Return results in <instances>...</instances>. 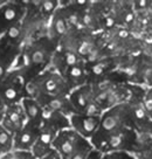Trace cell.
Segmentation results:
<instances>
[{
  "label": "cell",
  "mask_w": 152,
  "mask_h": 159,
  "mask_svg": "<svg viewBox=\"0 0 152 159\" xmlns=\"http://www.w3.org/2000/svg\"><path fill=\"white\" fill-rule=\"evenodd\" d=\"M53 30L56 35H63L67 33V20L61 13H58L55 15L53 21Z\"/></svg>",
  "instance_id": "obj_12"
},
{
  "label": "cell",
  "mask_w": 152,
  "mask_h": 159,
  "mask_svg": "<svg viewBox=\"0 0 152 159\" xmlns=\"http://www.w3.org/2000/svg\"><path fill=\"white\" fill-rule=\"evenodd\" d=\"M58 134V131L48 125H42L40 130L38 140L32 149V153L36 159H42L53 150V142Z\"/></svg>",
  "instance_id": "obj_4"
},
{
  "label": "cell",
  "mask_w": 152,
  "mask_h": 159,
  "mask_svg": "<svg viewBox=\"0 0 152 159\" xmlns=\"http://www.w3.org/2000/svg\"><path fill=\"white\" fill-rule=\"evenodd\" d=\"M77 62H79V57H77V55L75 54L74 52L68 50V52L64 54V63L68 66L69 68H70V67H74V66H76L77 65Z\"/></svg>",
  "instance_id": "obj_18"
},
{
  "label": "cell",
  "mask_w": 152,
  "mask_h": 159,
  "mask_svg": "<svg viewBox=\"0 0 152 159\" xmlns=\"http://www.w3.org/2000/svg\"><path fill=\"white\" fill-rule=\"evenodd\" d=\"M7 35H8V38H10L11 40L18 39L20 35L19 26H12V27H10V30H8V32H7Z\"/></svg>",
  "instance_id": "obj_24"
},
{
  "label": "cell",
  "mask_w": 152,
  "mask_h": 159,
  "mask_svg": "<svg viewBox=\"0 0 152 159\" xmlns=\"http://www.w3.org/2000/svg\"><path fill=\"white\" fill-rule=\"evenodd\" d=\"M90 102H91V98H90L88 88H81V89L75 90L70 96V103L73 104L74 109L76 110L77 114H82Z\"/></svg>",
  "instance_id": "obj_9"
},
{
  "label": "cell",
  "mask_w": 152,
  "mask_h": 159,
  "mask_svg": "<svg viewBox=\"0 0 152 159\" xmlns=\"http://www.w3.org/2000/svg\"><path fill=\"white\" fill-rule=\"evenodd\" d=\"M0 120H1V114H0Z\"/></svg>",
  "instance_id": "obj_34"
},
{
  "label": "cell",
  "mask_w": 152,
  "mask_h": 159,
  "mask_svg": "<svg viewBox=\"0 0 152 159\" xmlns=\"http://www.w3.org/2000/svg\"><path fill=\"white\" fill-rule=\"evenodd\" d=\"M62 85H63V82L61 77H59L58 75H52L50 77L46 80L44 84V90L49 94L50 96H61V91H62Z\"/></svg>",
  "instance_id": "obj_11"
},
{
  "label": "cell",
  "mask_w": 152,
  "mask_h": 159,
  "mask_svg": "<svg viewBox=\"0 0 152 159\" xmlns=\"http://www.w3.org/2000/svg\"><path fill=\"white\" fill-rule=\"evenodd\" d=\"M113 24H115V19H113V18L108 16V18L105 19V26H107V27H113Z\"/></svg>",
  "instance_id": "obj_29"
},
{
  "label": "cell",
  "mask_w": 152,
  "mask_h": 159,
  "mask_svg": "<svg viewBox=\"0 0 152 159\" xmlns=\"http://www.w3.org/2000/svg\"><path fill=\"white\" fill-rule=\"evenodd\" d=\"M42 159H61V156H60V153L56 151V150L53 149L47 156H46V157H44Z\"/></svg>",
  "instance_id": "obj_26"
},
{
  "label": "cell",
  "mask_w": 152,
  "mask_h": 159,
  "mask_svg": "<svg viewBox=\"0 0 152 159\" xmlns=\"http://www.w3.org/2000/svg\"><path fill=\"white\" fill-rule=\"evenodd\" d=\"M135 158L136 159H152V146L146 150H143L139 152H136Z\"/></svg>",
  "instance_id": "obj_22"
},
{
  "label": "cell",
  "mask_w": 152,
  "mask_h": 159,
  "mask_svg": "<svg viewBox=\"0 0 152 159\" xmlns=\"http://www.w3.org/2000/svg\"><path fill=\"white\" fill-rule=\"evenodd\" d=\"M88 159H102L101 152H99V151H96V150H93L91 153L89 154Z\"/></svg>",
  "instance_id": "obj_28"
},
{
  "label": "cell",
  "mask_w": 152,
  "mask_h": 159,
  "mask_svg": "<svg viewBox=\"0 0 152 159\" xmlns=\"http://www.w3.org/2000/svg\"><path fill=\"white\" fill-rule=\"evenodd\" d=\"M68 76L70 80H75V81L81 80L83 77V69H82V67L79 65L70 67L68 70Z\"/></svg>",
  "instance_id": "obj_15"
},
{
  "label": "cell",
  "mask_w": 152,
  "mask_h": 159,
  "mask_svg": "<svg viewBox=\"0 0 152 159\" xmlns=\"http://www.w3.org/2000/svg\"><path fill=\"white\" fill-rule=\"evenodd\" d=\"M0 145L2 148H6V149H8L12 145V138H11L10 132L4 128L0 130Z\"/></svg>",
  "instance_id": "obj_16"
},
{
  "label": "cell",
  "mask_w": 152,
  "mask_h": 159,
  "mask_svg": "<svg viewBox=\"0 0 152 159\" xmlns=\"http://www.w3.org/2000/svg\"><path fill=\"white\" fill-rule=\"evenodd\" d=\"M25 111H20L16 108H8L6 116L2 120V126L4 129L7 130L10 134H16L20 130L24 129L26 123V117H25Z\"/></svg>",
  "instance_id": "obj_6"
},
{
  "label": "cell",
  "mask_w": 152,
  "mask_h": 159,
  "mask_svg": "<svg viewBox=\"0 0 152 159\" xmlns=\"http://www.w3.org/2000/svg\"><path fill=\"white\" fill-rule=\"evenodd\" d=\"M93 71H94V74H96V75L102 74V73L104 71V66L102 65V63H98V65L94 66Z\"/></svg>",
  "instance_id": "obj_27"
},
{
  "label": "cell",
  "mask_w": 152,
  "mask_h": 159,
  "mask_svg": "<svg viewBox=\"0 0 152 159\" xmlns=\"http://www.w3.org/2000/svg\"><path fill=\"white\" fill-rule=\"evenodd\" d=\"M22 109L25 111L27 123L42 128L44 118H42V107L38 101L33 98H25L22 101Z\"/></svg>",
  "instance_id": "obj_7"
},
{
  "label": "cell",
  "mask_w": 152,
  "mask_h": 159,
  "mask_svg": "<svg viewBox=\"0 0 152 159\" xmlns=\"http://www.w3.org/2000/svg\"><path fill=\"white\" fill-rule=\"evenodd\" d=\"M14 159H36L32 151H16L14 152Z\"/></svg>",
  "instance_id": "obj_21"
},
{
  "label": "cell",
  "mask_w": 152,
  "mask_h": 159,
  "mask_svg": "<svg viewBox=\"0 0 152 159\" xmlns=\"http://www.w3.org/2000/svg\"><path fill=\"white\" fill-rule=\"evenodd\" d=\"M133 129V120L129 103L115 105L101 116V124L97 132L93 136L94 140H99L123 129ZM135 130V129H133Z\"/></svg>",
  "instance_id": "obj_1"
},
{
  "label": "cell",
  "mask_w": 152,
  "mask_h": 159,
  "mask_svg": "<svg viewBox=\"0 0 152 159\" xmlns=\"http://www.w3.org/2000/svg\"><path fill=\"white\" fill-rule=\"evenodd\" d=\"M80 138L81 136L75 130H61L53 142V149L59 152L61 159H70Z\"/></svg>",
  "instance_id": "obj_2"
},
{
  "label": "cell",
  "mask_w": 152,
  "mask_h": 159,
  "mask_svg": "<svg viewBox=\"0 0 152 159\" xmlns=\"http://www.w3.org/2000/svg\"><path fill=\"white\" fill-rule=\"evenodd\" d=\"M56 7V1H53V0H46V1H42V5H41V8H42V12L46 13V14H50L53 13Z\"/></svg>",
  "instance_id": "obj_20"
},
{
  "label": "cell",
  "mask_w": 152,
  "mask_h": 159,
  "mask_svg": "<svg viewBox=\"0 0 152 159\" xmlns=\"http://www.w3.org/2000/svg\"><path fill=\"white\" fill-rule=\"evenodd\" d=\"M93 150V145L81 136V138L79 139L70 159H88L89 154L91 153Z\"/></svg>",
  "instance_id": "obj_10"
},
{
  "label": "cell",
  "mask_w": 152,
  "mask_h": 159,
  "mask_svg": "<svg viewBox=\"0 0 152 159\" xmlns=\"http://www.w3.org/2000/svg\"><path fill=\"white\" fill-rule=\"evenodd\" d=\"M16 15H18V13H16V10H15L14 7H8L4 12V18L7 21H13L16 18Z\"/></svg>",
  "instance_id": "obj_23"
},
{
  "label": "cell",
  "mask_w": 152,
  "mask_h": 159,
  "mask_svg": "<svg viewBox=\"0 0 152 159\" xmlns=\"http://www.w3.org/2000/svg\"><path fill=\"white\" fill-rule=\"evenodd\" d=\"M81 21L84 26H91L93 25V16L89 14V13H84L81 18Z\"/></svg>",
  "instance_id": "obj_25"
},
{
  "label": "cell",
  "mask_w": 152,
  "mask_h": 159,
  "mask_svg": "<svg viewBox=\"0 0 152 159\" xmlns=\"http://www.w3.org/2000/svg\"><path fill=\"white\" fill-rule=\"evenodd\" d=\"M40 130L41 128L27 123L24 126V129L15 134L14 144H13L14 149L16 151H32L35 142L39 138Z\"/></svg>",
  "instance_id": "obj_5"
},
{
  "label": "cell",
  "mask_w": 152,
  "mask_h": 159,
  "mask_svg": "<svg viewBox=\"0 0 152 159\" xmlns=\"http://www.w3.org/2000/svg\"><path fill=\"white\" fill-rule=\"evenodd\" d=\"M18 96H19V93H18V90L15 89L14 87H7V88L4 89V98L6 101H8V102L15 101L18 98Z\"/></svg>",
  "instance_id": "obj_17"
},
{
  "label": "cell",
  "mask_w": 152,
  "mask_h": 159,
  "mask_svg": "<svg viewBox=\"0 0 152 159\" xmlns=\"http://www.w3.org/2000/svg\"><path fill=\"white\" fill-rule=\"evenodd\" d=\"M102 159H136L135 156L127 152V151H117V152H110L104 154Z\"/></svg>",
  "instance_id": "obj_14"
},
{
  "label": "cell",
  "mask_w": 152,
  "mask_h": 159,
  "mask_svg": "<svg viewBox=\"0 0 152 159\" xmlns=\"http://www.w3.org/2000/svg\"><path fill=\"white\" fill-rule=\"evenodd\" d=\"M30 63L33 65H42L46 60V52L42 48H35L33 49L32 54H30Z\"/></svg>",
  "instance_id": "obj_13"
},
{
  "label": "cell",
  "mask_w": 152,
  "mask_h": 159,
  "mask_svg": "<svg viewBox=\"0 0 152 159\" xmlns=\"http://www.w3.org/2000/svg\"><path fill=\"white\" fill-rule=\"evenodd\" d=\"M2 74H4V68H2V66H0V77L2 76Z\"/></svg>",
  "instance_id": "obj_32"
},
{
  "label": "cell",
  "mask_w": 152,
  "mask_h": 159,
  "mask_svg": "<svg viewBox=\"0 0 152 159\" xmlns=\"http://www.w3.org/2000/svg\"><path fill=\"white\" fill-rule=\"evenodd\" d=\"M0 108H1V97H0Z\"/></svg>",
  "instance_id": "obj_33"
},
{
  "label": "cell",
  "mask_w": 152,
  "mask_h": 159,
  "mask_svg": "<svg viewBox=\"0 0 152 159\" xmlns=\"http://www.w3.org/2000/svg\"><path fill=\"white\" fill-rule=\"evenodd\" d=\"M70 125L83 138L93 137L97 132L101 124V116H87L83 114H74L70 116Z\"/></svg>",
  "instance_id": "obj_3"
},
{
  "label": "cell",
  "mask_w": 152,
  "mask_h": 159,
  "mask_svg": "<svg viewBox=\"0 0 152 159\" xmlns=\"http://www.w3.org/2000/svg\"><path fill=\"white\" fill-rule=\"evenodd\" d=\"M136 4H138V8H145V7H149V1L144 0V1H136Z\"/></svg>",
  "instance_id": "obj_30"
},
{
  "label": "cell",
  "mask_w": 152,
  "mask_h": 159,
  "mask_svg": "<svg viewBox=\"0 0 152 159\" xmlns=\"http://www.w3.org/2000/svg\"><path fill=\"white\" fill-rule=\"evenodd\" d=\"M42 118H44V125L52 126L58 132L61 130L70 128V120L68 119V117H66L63 114H60L54 110L48 109V108H42Z\"/></svg>",
  "instance_id": "obj_8"
},
{
  "label": "cell",
  "mask_w": 152,
  "mask_h": 159,
  "mask_svg": "<svg viewBox=\"0 0 152 159\" xmlns=\"http://www.w3.org/2000/svg\"><path fill=\"white\" fill-rule=\"evenodd\" d=\"M119 36H121V38H127V36H128L129 35V33L128 32H127V30H121V32H119Z\"/></svg>",
  "instance_id": "obj_31"
},
{
  "label": "cell",
  "mask_w": 152,
  "mask_h": 159,
  "mask_svg": "<svg viewBox=\"0 0 152 159\" xmlns=\"http://www.w3.org/2000/svg\"><path fill=\"white\" fill-rule=\"evenodd\" d=\"M143 103H144V107L146 109L149 116L152 118V89L149 90L146 94L144 95L143 97Z\"/></svg>",
  "instance_id": "obj_19"
}]
</instances>
